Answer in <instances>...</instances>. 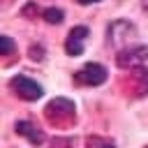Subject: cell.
<instances>
[{
	"label": "cell",
	"instance_id": "3",
	"mask_svg": "<svg viewBox=\"0 0 148 148\" xmlns=\"http://www.w3.org/2000/svg\"><path fill=\"white\" fill-rule=\"evenodd\" d=\"M148 60V44H134V46H127L123 51H118L116 56V65L120 69H132V67H139Z\"/></svg>",
	"mask_w": 148,
	"mask_h": 148
},
{
	"label": "cell",
	"instance_id": "13",
	"mask_svg": "<svg viewBox=\"0 0 148 148\" xmlns=\"http://www.w3.org/2000/svg\"><path fill=\"white\" fill-rule=\"evenodd\" d=\"M99 148H116V146H113V143H102Z\"/></svg>",
	"mask_w": 148,
	"mask_h": 148
},
{
	"label": "cell",
	"instance_id": "1",
	"mask_svg": "<svg viewBox=\"0 0 148 148\" xmlns=\"http://www.w3.org/2000/svg\"><path fill=\"white\" fill-rule=\"evenodd\" d=\"M134 37H136V25L132 21H127V18H116L106 28V42L118 51H123L127 46H134L132 44Z\"/></svg>",
	"mask_w": 148,
	"mask_h": 148
},
{
	"label": "cell",
	"instance_id": "10",
	"mask_svg": "<svg viewBox=\"0 0 148 148\" xmlns=\"http://www.w3.org/2000/svg\"><path fill=\"white\" fill-rule=\"evenodd\" d=\"M30 58H32V60H42V58H44V49H42V46H32V49H30Z\"/></svg>",
	"mask_w": 148,
	"mask_h": 148
},
{
	"label": "cell",
	"instance_id": "2",
	"mask_svg": "<svg viewBox=\"0 0 148 148\" xmlns=\"http://www.w3.org/2000/svg\"><path fill=\"white\" fill-rule=\"evenodd\" d=\"M9 88H12L21 99H25V102H35V99H39V97L44 95V88H42L37 81H32V79H28V76H23V74L12 76V79H9Z\"/></svg>",
	"mask_w": 148,
	"mask_h": 148
},
{
	"label": "cell",
	"instance_id": "4",
	"mask_svg": "<svg viewBox=\"0 0 148 148\" xmlns=\"http://www.w3.org/2000/svg\"><path fill=\"white\" fill-rule=\"evenodd\" d=\"M106 76H109V72H106L104 65H99V62H88V65H83V67L74 74V81H76V83H83V86H102V83L106 81Z\"/></svg>",
	"mask_w": 148,
	"mask_h": 148
},
{
	"label": "cell",
	"instance_id": "6",
	"mask_svg": "<svg viewBox=\"0 0 148 148\" xmlns=\"http://www.w3.org/2000/svg\"><path fill=\"white\" fill-rule=\"evenodd\" d=\"M88 37V28L86 25H74L65 39V51L69 56H81L83 53V42Z\"/></svg>",
	"mask_w": 148,
	"mask_h": 148
},
{
	"label": "cell",
	"instance_id": "7",
	"mask_svg": "<svg viewBox=\"0 0 148 148\" xmlns=\"http://www.w3.org/2000/svg\"><path fill=\"white\" fill-rule=\"evenodd\" d=\"M14 130H16V134L25 136L32 146H42V143H44V139H46V136H44V132H42V130H37L30 120H18V123L14 125Z\"/></svg>",
	"mask_w": 148,
	"mask_h": 148
},
{
	"label": "cell",
	"instance_id": "5",
	"mask_svg": "<svg viewBox=\"0 0 148 148\" xmlns=\"http://www.w3.org/2000/svg\"><path fill=\"white\" fill-rule=\"evenodd\" d=\"M46 118L49 120H56V123H60V120H69L72 116H74V104L69 102V99H65V97H56V99H51L49 104H46Z\"/></svg>",
	"mask_w": 148,
	"mask_h": 148
},
{
	"label": "cell",
	"instance_id": "12",
	"mask_svg": "<svg viewBox=\"0 0 148 148\" xmlns=\"http://www.w3.org/2000/svg\"><path fill=\"white\" fill-rule=\"evenodd\" d=\"M141 7H143V12H148V0H141Z\"/></svg>",
	"mask_w": 148,
	"mask_h": 148
},
{
	"label": "cell",
	"instance_id": "9",
	"mask_svg": "<svg viewBox=\"0 0 148 148\" xmlns=\"http://www.w3.org/2000/svg\"><path fill=\"white\" fill-rule=\"evenodd\" d=\"M12 51H14V42H12V37L2 35V37H0V56H9Z\"/></svg>",
	"mask_w": 148,
	"mask_h": 148
},
{
	"label": "cell",
	"instance_id": "8",
	"mask_svg": "<svg viewBox=\"0 0 148 148\" xmlns=\"http://www.w3.org/2000/svg\"><path fill=\"white\" fill-rule=\"evenodd\" d=\"M42 16H44V21L51 23V25H58V23H62V18H65L62 9H58V7H49V9H44Z\"/></svg>",
	"mask_w": 148,
	"mask_h": 148
},
{
	"label": "cell",
	"instance_id": "11",
	"mask_svg": "<svg viewBox=\"0 0 148 148\" xmlns=\"http://www.w3.org/2000/svg\"><path fill=\"white\" fill-rule=\"evenodd\" d=\"M79 5H92V2H99V0H76Z\"/></svg>",
	"mask_w": 148,
	"mask_h": 148
}]
</instances>
